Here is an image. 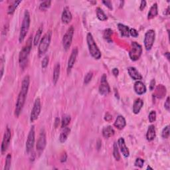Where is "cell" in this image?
I'll use <instances>...</instances> for the list:
<instances>
[{
  "label": "cell",
  "mask_w": 170,
  "mask_h": 170,
  "mask_svg": "<svg viewBox=\"0 0 170 170\" xmlns=\"http://www.w3.org/2000/svg\"><path fill=\"white\" fill-rule=\"evenodd\" d=\"M158 4L155 3L153 4V6L151 7V8L150 9V11L148 13V19H151L152 18L155 17L157 15H158Z\"/></svg>",
  "instance_id": "26"
},
{
  "label": "cell",
  "mask_w": 170,
  "mask_h": 170,
  "mask_svg": "<svg viewBox=\"0 0 170 170\" xmlns=\"http://www.w3.org/2000/svg\"><path fill=\"white\" fill-rule=\"evenodd\" d=\"M143 105V101L141 98H138L134 101V105H133V112L137 114L140 112Z\"/></svg>",
  "instance_id": "21"
},
{
  "label": "cell",
  "mask_w": 170,
  "mask_h": 170,
  "mask_svg": "<svg viewBox=\"0 0 170 170\" xmlns=\"http://www.w3.org/2000/svg\"><path fill=\"white\" fill-rule=\"evenodd\" d=\"M72 14L70 13L69 9L68 7H65L63 9V11H62V17H61V19L62 22L64 23H66V24H68L72 20Z\"/></svg>",
  "instance_id": "18"
},
{
  "label": "cell",
  "mask_w": 170,
  "mask_h": 170,
  "mask_svg": "<svg viewBox=\"0 0 170 170\" xmlns=\"http://www.w3.org/2000/svg\"><path fill=\"white\" fill-rule=\"evenodd\" d=\"M20 3H22V1H15L11 5H10L8 7V9H7V13H8V14L11 15L14 14L15 9H16V8L18 7V6H19V4Z\"/></svg>",
  "instance_id": "28"
},
{
  "label": "cell",
  "mask_w": 170,
  "mask_h": 170,
  "mask_svg": "<svg viewBox=\"0 0 170 170\" xmlns=\"http://www.w3.org/2000/svg\"><path fill=\"white\" fill-rule=\"evenodd\" d=\"M165 15H169V7H168L167 8V9H166V11H165Z\"/></svg>",
  "instance_id": "51"
},
{
  "label": "cell",
  "mask_w": 170,
  "mask_h": 170,
  "mask_svg": "<svg viewBox=\"0 0 170 170\" xmlns=\"http://www.w3.org/2000/svg\"><path fill=\"white\" fill-rule=\"evenodd\" d=\"M155 31L152 29L149 30L146 33L143 43H144L145 48L147 51H150L152 48L154 43L155 41Z\"/></svg>",
  "instance_id": "7"
},
{
  "label": "cell",
  "mask_w": 170,
  "mask_h": 170,
  "mask_svg": "<svg viewBox=\"0 0 170 170\" xmlns=\"http://www.w3.org/2000/svg\"><path fill=\"white\" fill-rule=\"evenodd\" d=\"M112 73H113V75L115 76V77H117L118 75L119 74V70L116 68H114V69H112Z\"/></svg>",
  "instance_id": "49"
},
{
  "label": "cell",
  "mask_w": 170,
  "mask_h": 170,
  "mask_svg": "<svg viewBox=\"0 0 170 170\" xmlns=\"http://www.w3.org/2000/svg\"><path fill=\"white\" fill-rule=\"evenodd\" d=\"M155 85H156V80L153 79L151 80L150 82V89L151 90H153L154 89V87H155Z\"/></svg>",
  "instance_id": "46"
},
{
  "label": "cell",
  "mask_w": 170,
  "mask_h": 170,
  "mask_svg": "<svg viewBox=\"0 0 170 170\" xmlns=\"http://www.w3.org/2000/svg\"><path fill=\"white\" fill-rule=\"evenodd\" d=\"M11 130H10V129L8 127H7L6 130L4 134L3 141H2V143H1V150L2 154H4L7 151V148H8L9 146L10 141H11Z\"/></svg>",
  "instance_id": "11"
},
{
  "label": "cell",
  "mask_w": 170,
  "mask_h": 170,
  "mask_svg": "<svg viewBox=\"0 0 170 170\" xmlns=\"http://www.w3.org/2000/svg\"><path fill=\"white\" fill-rule=\"evenodd\" d=\"M30 83V78L29 76H25L22 81V89H21L20 93L18 95L16 105H15V116L18 117L22 112L23 106H24L25 103V99L27 97L29 87Z\"/></svg>",
  "instance_id": "1"
},
{
  "label": "cell",
  "mask_w": 170,
  "mask_h": 170,
  "mask_svg": "<svg viewBox=\"0 0 170 170\" xmlns=\"http://www.w3.org/2000/svg\"><path fill=\"white\" fill-rule=\"evenodd\" d=\"M104 119H105L106 121L107 122H110L111 121L112 119V116L111 114H110L109 113H107L105 115V117H104Z\"/></svg>",
  "instance_id": "45"
},
{
  "label": "cell",
  "mask_w": 170,
  "mask_h": 170,
  "mask_svg": "<svg viewBox=\"0 0 170 170\" xmlns=\"http://www.w3.org/2000/svg\"><path fill=\"white\" fill-rule=\"evenodd\" d=\"M130 35L133 37H137L139 34H138V32L135 29L132 28L130 29Z\"/></svg>",
  "instance_id": "42"
},
{
  "label": "cell",
  "mask_w": 170,
  "mask_h": 170,
  "mask_svg": "<svg viewBox=\"0 0 170 170\" xmlns=\"http://www.w3.org/2000/svg\"><path fill=\"white\" fill-rule=\"evenodd\" d=\"M0 63H1V77L2 78L4 75V63H5V59L4 57L2 56L1 58V61H0Z\"/></svg>",
  "instance_id": "41"
},
{
  "label": "cell",
  "mask_w": 170,
  "mask_h": 170,
  "mask_svg": "<svg viewBox=\"0 0 170 170\" xmlns=\"http://www.w3.org/2000/svg\"><path fill=\"white\" fill-rule=\"evenodd\" d=\"M169 53H165V55H166L167 57V58L168 60H169Z\"/></svg>",
  "instance_id": "52"
},
{
  "label": "cell",
  "mask_w": 170,
  "mask_h": 170,
  "mask_svg": "<svg viewBox=\"0 0 170 170\" xmlns=\"http://www.w3.org/2000/svg\"><path fill=\"white\" fill-rule=\"evenodd\" d=\"M73 35H74V27L73 26H70L62 38V45L66 51L68 50L71 45Z\"/></svg>",
  "instance_id": "8"
},
{
  "label": "cell",
  "mask_w": 170,
  "mask_h": 170,
  "mask_svg": "<svg viewBox=\"0 0 170 170\" xmlns=\"http://www.w3.org/2000/svg\"><path fill=\"white\" fill-rule=\"evenodd\" d=\"M41 100L40 98H37L34 105L33 107L32 111H31V116H30V121L31 122H35V120L38 118L39 114L41 113Z\"/></svg>",
  "instance_id": "9"
},
{
  "label": "cell",
  "mask_w": 170,
  "mask_h": 170,
  "mask_svg": "<svg viewBox=\"0 0 170 170\" xmlns=\"http://www.w3.org/2000/svg\"><path fill=\"white\" fill-rule=\"evenodd\" d=\"M31 19H30V14L27 10H26L24 13V17H23L22 27H21L19 41V43H22L25 38L26 35L29 29Z\"/></svg>",
  "instance_id": "3"
},
{
  "label": "cell",
  "mask_w": 170,
  "mask_h": 170,
  "mask_svg": "<svg viewBox=\"0 0 170 170\" xmlns=\"http://www.w3.org/2000/svg\"><path fill=\"white\" fill-rule=\"evenodd\" d=\"M78 55V49L75 48L72 49V53L70 54V56L69 57V61H68V65H67V72L69 73L70 70H71L72 68L74 66L75 63L76 59Z\"/></svg>",
  "instance_id": "14"
},
{
  "label": "cell",
  "mask_w": 170,
  "mask_h": 170,
  "mask_svg": "<svg viewBox=\"0 0 170 170\" xmlns=\"http://www.w3.org/2000/svg\"><path fill=\"white\" fill-rule=\"evenodd\" d=\"M146 6V1H141L140 4V9L142 11V10L144 9V8Z\"/></svg>",
  "instance_id": "47"
},
{
  "label": "cell",
  "mask_w": 170,
  "mask_h": 170,
  "mask_svg": "<svg viewBox=\"0 0 170 170\" xmlns=\"http://www.w3.org/2000/svg\"><path fill=\"white\" fill-rule=\"evenodd\" d=\"M166 94V88L162 85H160L157 87L155 92V96L158 98H162L164 97Z\"/></svg>",
  "instance_id": "23"
},
{
  "label": "cell",
  "mask_w": 170,
  "mask_h": 170,
  "mask_svg": "<svg viewBox=\"0 0 170 170\" xmlns=\"http://www.w3.org/2000/svg\"><path fill=\"white\" fill-rule=\"evenodd\" d=\"M118 28L120 31L121 35L124 37H128L130 36V29L126 25H124L122 23L118 24Z\"/></svg>",
  "instance_id": "20"
},
{
  "label": "cell",
  "mask_w": 170,
  "mask_h": 170,
  "mask_svg": "<svg viewBox=\"0 0 170 170\" xmlns=\"http://www.w3.org/2000/svg\"><path fill=\"white\" fill-rule=\"evenodd\" d=\"M48 64H49V57H44L43 61H42V65H41L42 68H43V69H45V68L48 66Z\"/></svg>",
  "instance_id": "40"
},
{
  "label": "cell",
  "mask_w": 170,
  "mask_h": 170,
  "mask_svg": "<svg viewBox=\"0 0 170 170\" xmlns=\"http://www.w3.org/2000/svg\"><path fill=\"white\" fill-rule=\"evenodd\" d=\"M113 156L114 158L116 159V160L119 161L120 159V155L118 150V143L115 142L114 143V150H113Z\"/></svg>",
  "instance_id": "31"
},
{
  "label": "cell",
  "mask_w": 170,
  "mask_h": 170,
  "mask_svg": "<svg viewBox=\"0 0 170 170\" xmlns=\"http://www.w3.org/2000/svg\"><path fill=\"white\" fill-rule=\"evenodd\" d=\"M110 91L109 85L106 80V76L105 74L103 75L101 78V84L99 87V92L103 95H107Z\"/></svg>",
  "instance_id": "13"
},
{
  "label": "cell",
  "mask_w": 170,
  "mask_h": 170,
  "mask_svg": "<svg viewBox=\"0 0 170 170\" xmlns=\"http://www.w3.org/2000/svg\"><path fill=\"white\" fill-rule=\"evenodd\" d=\"M35 143V127L32 126L29 133L27 142H26V151L29 153L32 150Z\"/></svg>",
  "instance_id": "12"
},
{
  "label": "cell",
  "mask_w": 170,
  "mask_h": 170,
  "mask_svg": "<svg viewBox=\"0 0 170 170\" xmlns=\"http://www.w3.org/2000/svg\"><path fill=\"white\" fill-rule=\"evenodd\" d=\"M126 122L124 117L122 116H118L114 122V126L118 130H122L126 126Z\"/></svg>",
  "instance_id": "19"
},
{
  "label": "cell",
  "mask_w": 170,
  "mask_h": 170,
  "mask_svg": "<svg viewBox=\"0 0 170 170\" xmlns=\"http://www.w3.org/2000/svg\"><path fill=\"white\" fill-rule=\"evenodd\" d=\"M47 144V139H46V133L44 129H42L41 130L40 135H39V139L37 142V150L39 151V153L42 152L45 148V146Z\"/></svg>",
  "instance_id": "10"
},
{
  "label": "cell",
  "mask_w": 170,
  "mask_h": 170,
  "mask_svg": "<svg viewBox=\"0 0 170 170\" xmlns=\"http://www.w3.org/2000/svg\"><path fill=\"white\" fill-rule=\"evenodd\" d=\"M96 15L99 20L100 21H106L107 19V16L106 14H104V12L103 11V9L100 7H98L96 9Z\"/></svg>",
  "instance_id": "29"
},
{
  "label": "cell",
  "mask_w": 170,
  "mask_h": 170,
  "mask_svg": "<svg viewBox=\"0 0 170 170\" xmlns=\"http://www.w3.org/2000/svg\"><path fill=\"white\" fill-rule=\"evenodd\" d=\"M156 128L154 125H150L148 127L147 133H146V138L148 141H152L156 138Z\"/></svg>",
  "instance_id": "22"
},
{
  "label": "cell",
  "mask_w": 170,
  "mask_h": 170,
  "mask_svg": "<svg viewBox=\"0 0 170 170\" xmlns=\"http://www.w3.org/2000/svg\"><path fill=\"white\" fill-rule=\"evenodd\" d=\"M70 122V116L69 115H65L62 117V122H61V128H64L65 127H67V126L69 125V124Z\"/></svg>",
  "instance_id": "30"
},
{
  "label": "cell",
  "mask_w": 170,
  "mask_h": 170,
  "mask_svg": "<svg viewBox=\"0 0 170 170\" xmlns=\"http://www.w3.org/2000/svg\"><path fill=\"white\" fill-rule=\"evenodd\" d=\"M128 74L130 76L133 80H140L142 78V75L138 72V70L136 69L135 67H130L128 69Z\"/></svg>",
  "instance_id": "17"
},
{
  "label": "cell",
  "mask_w": 170,
  "mask_h": 170,
  "mask_svg": "<svg viewBox=\"0 0 170 170\" xmlns=\"http://www.w3.org/2000/svg\"><path fill=\"white\" fill-rule=\"evenodd\" d=\"M114 134V130L110 126L104 128L103 130V135L104 138H109Z\"/></svg>",
  "instance_id": "25"
},
{
  "label": "cell",
  "mask_w": 170,
  "mask_h": 170,
  "mask_svg": "<svg viewBox=\"0 0 170 170\" xmlns=\"http://www.w3.org/2000/svg\"><path fill=\"white\" fill-rule=\"evenodd\" d=\"M112 35V31L110 29H107L104 31V39H106L107 41H111Z\"/></svg>",
  "instance_id": "36"
},
{
  "label": "cell",
  "mask_w": 170,
  "mask_h": 170,
  "mask_svg": "<svg viewBox=\"0 0 170 170\" xmlns=\"http://www.w3.org/2000/svg\"><path fill=\"white\" fill-rule=\"evenodd\" d=\"M87 41L88 47V50L94 59L98 60L101 58V53L100 49H98L97 45H96L94 38L90 33H88L87 36Z\"/></svg>",
  "instance_id": "2"
},
{
  "label": "cell",
  "mask_w": 170,
  "mask_h": 170,
  "mask_svg": "<svg viewBox=\"0 0 170 170\" xmlns=\"http://www.w3.org/2000/svg\"><path fill=\"white\" fill-rule=\"evenodd\" d=\"M134 90L138 95H142L146 92V87L142 81L138 80L134 84Z\"/></svg>",
  "instance_id": "16"
},
{
  "label": "cell",
  "mask_w": 170,
  "mask_h": 170,
  "mask_svg": "<svg viewBox=\"0 0 170 170\" xmlns=\"http://www.w3.org/2000/svg\"><path fill=\"white\" fill-rule=\"evenodd\" d=\"M148 120L150 122L152 123L156 121V111H151L150 113L149 114V116H148Z\"/></svg>",
  "instance_id": "37"
},
{
  "label": "cell",
  "mask_w": 170,
  "mask_h": 170,
  "mask_svg": "<svg viewBox=\"0 0 170 170\" xmlns=\"http://www.w3.org/2000/svg\"><path fill=\"white\" fill-rule=\"evenodd\" d=\"M143 164H144V160H143V159H142V158H137L136 159L134 165L136 167H142L143 166Z\"/></svg>",
  "instance_id": "39"
},
{
  "label": "cell",
  "mask_w": 170,
  "mask_h": 170,
  "mask_svg": "<svg viewBox=\"0 0 170 170\" xmlns=\"http://www.w3.org/2000/svg\"><path fill=\"white\" fill-rule=\"evenodd\" d=\"M161 136L163 138H165V139H167L168 138L169 136V126H167L164 128L162 130L161 132Z\"/></svg>",
  "instance_id": "34"
},
{
  "label": "cell",
  "mask_w": 170,
  "mask_h": 170,
  "mask_svg": "<svg viewBox=\"0 0 170 170\" xmlns=\"http://www.w3.org/2000/svg\"><path fill=\"white\" fill-rule=\"evenodd\" d=\"M60 64L57 63L55 67L54 72H53V82L55 85H56L57 81H58L59 78V75H60Z\"/></svg>",
  "instance_id": "27"
},
{
  "label": "cell",
  "mask_w": 170,
  "mask_h": 170,
  "mask_svg": "<svg viewBox=\"0 0 170 170\" xmlns=\"http://www.w3.org/2000/svg\"><path fill=\"white\" fill-rule=\"evenodd\" d=\"M31 48H32V37L31 36L27 40L25 45L23 47L22 51H20L19 55V61L21 65H23V63L26 61V60L27 59V57L31 52Z\"/></svg>",
  "instance_id": "5"
},
{
  "label": "cell",
  "mask_w": 170,
  "mask_h": 170,
  "mask_svg": "<svg viewBox=\"0 0 170 170\" xmlns=\"http://www.w3.org/2000/svg\"><path fill=\"white\" fill-rule=\"evenodd\" d=\"M93 76V73L92 72H88L87 74L86 75L85 77V80H84V82H85V84H86V85H87V84L89 83L90 81L91 80V79H92Z\"/></svg>",
  "instance_id": "38"
},
{
  "label": "cell",
  "mask_w": 170,
  "mask_h": 170,
  "mask_svg": "<svg viewBox=\"0 0 170 170\" xmlns=\"http://www.w3.org/2000/svg\"><path fill=\"white\" fill-rule=\"evenodd\" d=\"M142 53V48L140 44L137 42H132L131 45V49L129 52L130 58L132 61H136L140 59Z\"/></svg>",
  "instance_id": "6"
},
{
  "label": "cell",
  "mask_w": 170,
  "mask_h": 170,
  "mask_svg": "<svg viewBox=\"0 0 170 170\" xmlns=\"http://www.w3.org/2000/svg\"><path fill=\"white\" fill-rule=\"evenodd\" d=\"M67 156L66 153L65 152L64 154H62V156H61V162H62V163H63V162L66 161V160H67Z\"/></svg>",
  "instance_id": "48"
},
{
  "label": "cell",
  "mask_w": 170,
  "mask_h": 170,
  "mask_svg": "<svg viewBox=\"0 0 170 170\" xmlns=\"http://www.w3.org/2000/svg\"><path fill=\"white\" fill-rule=\"evenodd\" d=\"M59 122H60V120L59 118H57L56 120H55V128H57V126H58L59 124Z\"/></svg>",
  "instance_id": "50"
},
{
  "label": "cell",
  "mask_w": 170,
  "mask_h": 170,
  "mask_svg": "<svg viewBox=\"0 0 170 170\" xmlns=\"http://www.w3.org/2000/svg\"><path fill=\"white\" fill-rule=\"evenodd\" d=\"M164 106H165V108H166L167 111H169V108H170V104H169V97H167V100H166V101L165 102Z\"/></svg>",
  "instance_id": "43"
},
{
  "label": "cell",
  "mask_w": 170,
  "mask_h": 170,
  "mask_svg": "<svg viewBox=\"0 0 170 170\" xmlns=\"http://www.w3.org/2000/svg\"><path fill=\"white\" fill-rule=\"evenodd\" d=\"M62 129H63V130H62L59 136V141L60 142L64 143L67 140V138L70 132V129L68 127H65Z\"/></svg>",
  "instance_id": "24"
},
{
  "label": "cell",
  "mask_w": 170,
  "mask_h": 170,
  "mask_svg": "<svg viewBox=\"0 0 170 170\" xmlns=\"http://www.w3.org/2000/svg\"><path fill=\"white\" fill-rule=\"evenodd\" d=\"M42 31H43V30H42L41 27L39 28V29L37 30V31L35 37H34V40H33V44L35 46L37 45L38 43H39V39H40V37H41V34H42Z\"/></svg>",
  "instance_id": "32"
},
{
  "label": "cell",
  "mask_w": 170,
  "mask_h": 170,
  "mask_svg": "<svg viewBox=\"0 0 170 170\" xmlns=\"http://www.w3.org/2000/svg\"><path fill=\"white\" fill-rule=\"evenodd\" d=\"M118 145L120 150L122 151L123 156H124L125 158H128L130 155V151L128 148H127L126 145L124 138H119L118 141Z\"/></svg>",
  "instance_id": "15"
},
{
  "label": "cell",
  "mask_w": 170,
  "mask_h": 170,
  "mask_svg": "<svg viewBox=\"0 0 170 170\" xmlns=\"http://www.w3.org/2000/svg\"><path fill=\"white\" fill-rule=\"evenodd\" d=\"M153 169L151 168V167H150V166H148V167H147V169Z\"/></svg>",
  "instance_id": "53"
},
{
  "label": "cell",
  "mask_w": 170,
  "mask_h": 170,
  "mask_svg": "<svg viewBox=\"0 0 170 170\" xmlns=\"http://www.w3.org/2000/svg\"><path fill=\"white\" fill-rule=\"evenodd\" d=\"M11 155L10 154H8L6 157L4 170H9L10 169V167H11Z\"/></svg>",
  "instance_id": "33"
},
{
  "label": "cell",
  "mask_w": 170,
  "mask_h": 170,
  "mask_svg": "<svg viewBox=\"0 0 170 170\" xmlns=\"http://www.w3.org/2000/svg\"><path fill=\"white\" fill-rule=\"evenodd\" d=\"M51 1H45L41 3L40 6H39V9L41 10H45L48 9L51 6Z\"/></svg>",
  "instance_id": "35"
},
{
  "label": "cell",
  "mask_w": 170,
  "mask_h": 170,
  "mask_svg": "<svg viewBox=\"0 0 170 170\" xmlns=\"http://www.w3.org/2000/svg\"><path fill=\"white\" fill-rule=\"evenodd\" d=\"M52 37V32L51 31H48L47 33H45L43 38L39 43V56H42L43 55L45 54L49 47L51 40Z\"/></svg>",
  "instance_id": "4"
},
{
  "label": "cell",
  "mask_w": 170,
  "mask_h": 170,
  "mask_svg": "<svg viewBox=\"0 0 170 170\" xmlns=\"http://www.w3.org/2000/svg\"><path fill=\"white\" fill-rule=\"evenodd\" d=\"M103 3L107 7H108L110 9H112V4L110 1H103Z\"/></svg>",
  "instance_id": "44"
}]
</instances>
